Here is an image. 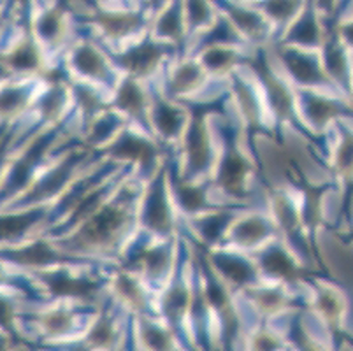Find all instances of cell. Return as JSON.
Listing matches in <instances>:
<instances>
[{
    "instance_id": "obj_9",
    "label": "cell",
    "mask_w": 353,
    "mask_h": 351,
    "mask_svg": "<svg viewBox=\"0 0 353 351\" xmlns=\"http://www.w3.org/2000/svg\"><path fill=\"white\" fill-rule=\"evenodd\" d=\"M85 159V151H74V153L67 154L65 159L59 163V166L51 169L50 172L41 179L32 193H28V197L25 202H43L48 199L54 197L60 190L65 188L69 181L72 179L74 170L78 169L81 160Z\"/></svg>"
},
{
    "instance_id": "obj_17",
    "label": "cell",
    "mask_w": 353,
    "mask_h": 351,
    "mask_svg": "<svg viewBox=\"0 0 353 351\" xmlns=\"http://www.w3.org/2000/svg\"><path fill=\"white\" fill-rule=\"evenodd\" d=\"M272 234L271 221L260 214H250L243 220L234 221L229 230V236L234 244L241 248L260 246L264 241L269 239Z\"/></svg>"
},
{
    "instance_id": "obj_4",
    "label": "cell",
    "mask_w": 353,
    "mask_h": 351,
    "mask_svg": "<svg viewBox=\"0 0 353 351\" xmlns=\"http://www.w3.org/2000/svg\"><path fill=\"white\" fill-rule=\"evenodd\" d=\"M225 154L221 159L216 170V183L221 190L232 197H245L246 183H248L252 163L237 148V134L234 130L227 132Z\"/></svg>"
},
{
    "instance_id": "obj_41",
    "label": "cell",
    "mask_w": 353,
    "mask_h": 351,
    "mask_svg": "<svg viewBox=\"0 0 353 351\" xmlns=\"http://www.w3.org/2000/svg\"><path fill=\"white\" fill-rule=\"evenodd\" d=\"M74 99L78 102L83 116L86 120H95L99 114H102V99L95 90L86 85H74Z\"/></svg>"
},
{
    "instance_id": "obj_21",
    "label": "cell",
    "mask_w": 353,
    "mask_h": 351,
    "mask_svg": "<svg viewBox=\"0 0 353 351\" xmlns=\"http://www.w3.org/2000/svg\"><path fill=\"white\" fill-rule=\"evenodd\" d=\"M204 81H206V70L202 69L201 62L185 60L169 74V93L174 97L190 95L197 92Z\"/></svg>"
},
{
    "instance_id": "obj_20",
    "label": "cell",
    "mask_w": 353,
    "mask_h": 351,
    "mask_svg": "<svg viewBox=\"0 0 353 351\" xmlns=\"http://www.w3.org/2000/svg\"><path fill=\"white\" fill-rule=\"evenodd\" d=\"M94 21L109 39H123L143 27V16L132 11H99Z\"/></svg>"
},
{
    "instance_id": "obj_15",
    "label": "cell",
    "mask_w": 353,
    "mask_h": 351,
    "mask_svg": "<svg viewBox=\"0 0 353 351\" xmlns=\"http://www.w3.org/2000/svg\"><path fill=\"white\" fill-rule=\"evenodd\" d=\"M72 69L85 79H95V81H108L111 76V67L102 51L94 44H81L72 51L70 58Z\"/></svg>"
},
{
    "instance_id": "obj_40",
    "label": "cell",
    "mask_w": 353,
    "mask_h": 351,
    "mask_svg": "<svg viewBox=\"0 0 353 351\" xmlns=\"http://www.w3.org/2000/svg\"><path fill=\"white\" fill-rule=\"evenodd\" d=\"M67 104V90L63 85H54L48 90L43 95L39 102L41 114H43L44 120L54 121L57 118H60L62 111L65 109Z\"/></svg>"
},
{
    "instance_id": "obj_54",
    "label": "cell",
    "mask_w": 353,
    "mask_h": 351,
    "mask_svg": "<svg viewBox=\"0 0 353 351\" xmlns=\"http://www.w3.org/2000/svg\"><path fill=\"white\" fill-rule=\"evenodd\" d=\"M4 348H6V341L0 337V351H4Z\"/></svg>"
},
{
    "instance_id": "obj_39",
    "label": "cell",
    "mask_w": 353,
    "mask_h": 351,
    "mask_svg": "<svg viewBox=\"0 0 353 351\" xmlns=\"http://www.w3.org/2000/svg\"><path fill=\"white\" fill-rule=\"evenodd\" d=\"M11 69L16 70H35L41 66V54L37 46L32 41H23L12 50V53L6 58Z\"/></svg>"
},
{
    "instance_id": "obj_26",
    "label": "cell",
    "mask_w": 353,
    "mask_h": 351,
    "mask_svg": "<svg viewBox=\"0 0 353 351\" xmlns=\"http://www.w3.org/2000/svg\"><path fill=\"white\" fill-rule=\"evenodd\" d=\"M239 62L241 54L234 46H210L201 51V66L206 74H230Z\"/></svg>"
},
{
    "instance_id": "obj_35",
    "label": "cell",
    "mask_w": 353,
    "mask_h": 351,
    "mask_svg": "<svg viewBox=\"0 0 353 351\" xmlns=\"http://www.w3.org/2000/svg\"><path fill=\"white\" fill-rule=\"evenodd\" d=\"M272 211H274L276 221L280 223V227L287 232L290 237L299 236V217H297V209L295 205L292 204L290 199L283 193H276L274 197H272Z\"/></svg>"
},
{
    "instance_id": "obj_52",
    "label": "cell",
    "mask_w": 353,
    "mask_h": 351,
    "mask_svg": "<svg viewBox=\"0 0 353 351\" xmlns=\"http://www.w3.org/2000/svg\"><path fill=\"white\" fill-rule=\"evenodd\" d=\"M341 37L345 39V41L350 44V46H353V21H352V23L343 25Z\"/></svg>"
},
{
    "instance_id": "obj_22",
    "label": "cell",
    "mask_w": 353,
    "mask_h": 351,
    "mask_svg": "<svg viewBox=\"0 0 353 351\" xmlns=\"http://www.w3.org/2000/svg\"><path fill=\"white\" fill-rule=\"evenodd\" d=\"M192 301H194V294L190 292L185 279L178 276L162 297L163 314H165L167 320L171 321L172 325L178 327L183 318H185V314L190 311Z\"/></svg>"
},
{
    "instance_id": "obj_16",
    "label": "cell",
    "mask_w": 353,
    "mask_h": 351,
    "mask_svg": "<svg viewBox=\"0 0 353 351\" xmlns=\"http://www.w3.org/2000/svg\"><path fill=\"white\" fill-rule=\"evenodd\" d=\"M114 108L125 114L132 116L136 120L148 123V109H150V101L141 86L139 79L134 77H125L117 90L114 97Z\"/></svg>"
},
{
    "instance_id": "obj_44",
    "label": "cell",
    "mask_w": 353,
    "mask_h": 351,
    "mask_svg": "<svg viewBox=\"0 0 353 351\" xmlns=\"http://www.w3.org/2000/svg\"><path fill=\"white\" fill-rule=\"evenodd\" d=\"M141 337L144 346L150 351H171V336L159 325L152 321H143L141 325Z\"/></svg>"
},
{
    "instance_id": "obj_3",
    "label": "cell",
    "mask_w": 353,
    "mask_h": 351,
    "mask_svg": "<svg viewBox=\"0 0 353 351\" xmlns=\"http://www.w3.org/2000/svg\"><path fill=\"white\" fill-rule=\"evenodd\" d=\"M141 223L148 232L169 236L174 227L169 186H167V169L160 167L153 181L148 186L141 208Z\"/></svg>"
},
{
    "instance_id": "obj_7",
    "label": "cell",
    "mask_w": 353,
    "mask_h": 351,
    "mask_svg": "<svg viewBox=\"0 0 353 351\" xmlns=\"http://www.w3.org/2000/svg\"><path fill=\"white\" fill-rule=\"evenodd\" d=\"M111 159L139 163L144 170H152L157 162V146L132 130H121L108 148Z\"/></svg>"
},
{
    "instance_id": "obj_6",
    "label": "cell",
    "mask_w": 353,
    "mask_h": 351,
    "mask_svg": "<svg viewBox=\"0 0 353 351\" xmlns=\"http://www.w3.org/2000/svg\"><path fill=\"white\" fill-rule=\"evenodd\" d=\"M163 57H165V48L155 43L152 37H146L143 43L128 48L123 53L114 54L113 58L121 69L127 70L128 77L144 79L155 72L157 67L162 63Z\"/></svg>"
},
{
    "instance_id": "obj_49",
    "label": "cell",
    "mask_w": 353,
    "mask_h": 351,
    "mask_svg": "<svg viewBox=\"0 0 353 351\" xmlns=\"http://www.w3.org/2000/svg\"><path fill=\"white\" fill-rule=\"evenodd\" d=\"M265 14L276 23L292 25L301 12V4L297 2H268L264 4Z\"/></svg>"
},
{
    "instance_id": "obj_25",
    "label": "cell",
    "mask_w": 353,
    "mask_h": 351,
    "mask_svg": "<svg viewBox=\"0 0 353 351\" xmlns=\"http://www.w3.org/2000/svg\"><path fill=\"white\" fill-rule=\"evenodd\" d=\"M185 30H187V21H185L183 4L174 2L160 12L155 23V32L159 37L169 39L176 46H181V43L185 41Z\"/></svg>"
},
{
    "instance_id": "obj_11",
    "label": "cell",
    "mask_w": 353,
    "mask_h": 351,
    "mask_svg": "<svg viewBox=\"0 0 353 351\" xmlns=\"http://www.w3.org/2000/svg\"><path fill=\"white\" fill-rule=\"evenodd\" d=\"M280 58L283 66L287 67L288 74L294 77L295 81L301 83V85H322V83L327 81L325 70H323L322 63L313 54L307 53L306 50H299V48H281Z\"/></svg>"
},
{
    "instance_id": "obj_27",
    "label": "cell",
    "mask_w": 353,
    "mask_h": 351,
    "mask_svg": "<svg viewBox=\"0 0 353 351\" xmlns=\"http://www.w3.org/2000/svg\"><path fill=\"white\" fill-rule=\"evenodd\" d=\"M121 130L123 128H121L120 118L113 114V112L104 111L95 120L90 121L88 132H86V144L94 148L104 146V144L109 146Z\"/></svg>"
},
{
    "instance_id": "obj_18",
    "label": "cell",
    "mask_w": 353,
    "mask_h": 351,
    "mask_svg": "<svg viewBox=\"0 0 353 351\" xmlns=\"http://www.w3.org/2000/svg\"><path fill=\"white\" fill-rule=\"evenodd\" d=\"M259 263L260 269L271 278L283 279V281H297L301 276V269L294 257L280 244H272V246L265 248L260 255Z\"/></svg>"
},
{
    "instance_id": "obj_30",
    "label": "cell",
    "mask_w": 353,
    "mask_h": 351,
    "mask_svg": "<svg viewBox=\"0 0 353 351\" xmlns=\"http://www.w3.org/2000/svg\"><path fill=\"white\" fill-rule=\"evenodd\" d=\"M246 295L260 313L264 314L280 313L290 302L283 290L269 288V286H252V288L246 290Z\"/></svg>"
},
{
    "instance_id": "obj_51",
    "label": "cell",
    "mask_w": 353,
    "mask_h": 351,
    "mask_svg": "<svg viewBox=\"0 0 353 351\" xmlns=\"http://www.w3.org/2000/svg\"><path fill=\"white\" fill-rule=\"evenodd\" d=\"M0 327L8 328V330L12 328V308L2 297H0Z\"/></svg>"
},
{
    "instance_id": "obj_33",
    "label": "cell",
    "mask_w": 353,
    "mask_h": 351,
    "mask_svg": "<svg viewBox=\"0 0 353 351\" xmlns=\"http://www.w3.org/2000/svg\"><path fill=\"white\" fill-rule=\"evenodd\" d=\"M114 292L118 299L130 305L134 311H141L146 305V294H144L143 285L132 272L125 270L114 278Z\"/></svg>"
},
{
    "instance_id": "obj_47",
    "label": "cell",
    "mask_w": 353,
    "mask_h": 351,
    "mask_svg": "<svg viewBox=\"0 0 353 351\" xmlns=\"http://www.w3.org/2000/svg\"><path fill=\"white\" fill-rule=\"evenodd\" d=\"M114 325L109 314H101L88 334V344L94 348H108L113 343Z\"/></svg>"
},
{
    "instance_id": "obj_19",
    "label": "cell",
    "mask_w": 353,
    "mask_h": 351,
    "mask_svg": "<svg viewBox=\"0 0 353 351\" xmlns=\"http://www.w3.org/2000/svg\"><path fill=\"white\" fill-rule=\"evenodd\" d=\"M227 9V18L230 19V23L236 27L245 39H250L253 43H262L269 35V23L265 18L259 14L256 11L243 6H232L225 4Z\"/></svg>"
},
{
    "instance_id": "obj_8",
    "label": "cell",
    "mask_w": 353,
    "mask_h": 351,
    "mask_svg": "<svg viewBox=\"0 0 353 351\" xmlns=\"http://www.w3.org/2000/svg\"><path fill=\"white\" fill-rule=\"evenodd\" d=\"M44 285L54 297L74 299V301H94L101 292V283L86 276H74L67 270L44 272Z\"/></svg>"
},
{
    "instance_id": "obj_46",
    "label": "cell",
    "mask_w": 353,
    "mask_h": 351,
    "mask_svg": "<svg viewBox=\"0 0 353 351\" xmlns=\"http://www.w3.org/2000/svg\"><path fill=\"white\" fill-rule=\"evenodd\" d=\"M28 92L23 88H8L0 92V116H14L23 111Z\"/></svg>"
},
{
    "instance_id": "obj_31",
    "label": "cell",
    "mask_w": 353,
    "mask_h": 351,
    "mask_svg": "<svg viewBox=\"0 0 353 351\" xmlns=\"http://www.w3.org/2000/svg\"><path fill=\"white\" fill-rule=\"evenodd\" d=\"M304 111L314 128H323L341 112V108L325 97L316 95V93H306L304 95Z\"/></svg>"
},
{
    "instance_id": "obj_24",
    "label": "cell",
    "mask_w": 353,
    "mask_h": 351,
    "mask_svg": "<svg viewBox=\"0 0 353 351\" xmlns=\"http://www.w3.org/2000/svg\"><path fill=\"white\" fill-rule=\"evenodd\" d=\"M8 257L14 263L23 267H48L67 260V257H63L59 250H54L46 241H35L30 246L11 251Z\"/></svg>"
},
{
    "instance_id": "obj_45",
    "label": "cell",
    "mask_w": 353,
    "mask_h": 351,
    "mask_svg": "<svg viewBox=\"0 0 353 351\" xmlns=\"http://www.w3.org/2000/svg\"><path fill=\"white\" fill-rule=\"evenodd\" d=\"M334 167L341 178H353V134H350V132L343 135L341 143L336 150Z\"/></svg>"
},
{
    "instance_id": "obj_55",
    "label": "cell",
    "mask_w": 353,
    "mask_h": 351,
    "mask_svg": "<svg viewBox=\"0 0 353 351\" xmlns=\"http://www.w3.org/2000/svg\"><path fill=\"white\" fill-rule=\"evenodd\" d=\"M0 276H2V269H0Z\"/></svg>"
},
{
    "instance_id": "obj_53",
    "label": "cell",
    "mask_w": 353,
    "mask_h": 351,
    "mask_svg": "<svg viewBox=\"0 0 353 351\" xmlns=\"http://www.w3.org/2000/svg\"><path fill=\"white\" fill-rule=\"evenodd\" d=\"M6 146H8V139H4L2 143H0V162H2V157H4Z\"/></svg>"
},
{
    "instance_id": "obj_10",
    "label": "cell",
    "mask_w": 353,
    "mask_h": 351,
    "mask_svg": "<svg viewBox=\"0 0 353 351\" xmlns=\"http://www.w3.org/2000/svg\"><path fill=\"white\" fill-rule=\"evenodd\" d=\"M208 260L225 285L229 283L236 288L248 290L255 283L256 267L245 257L234 253H213Z\"/></svg>"
},
{
    "instance_id": "obj_34",
    "label": "cell",
    "mask_w": 353,
    "mask_h": 351,
    "mask_svg": "<svg viewBox=\"0 0 353 351\" xmlns=\"http://www.w3.org/2000/svg\"><path fill=\"white\" fill-rule=\"evenodd\" d=\"M234 93L237 97V104H239L241 112L245 116L246 123L250 125V128H259L260 125V108L259 101H256L255 92L252 90V86L241 79V77H234Z\"/></svg>"
},
{
    "instance_id": "obj_48",
    "label": "cell",
    "mask_w": 353,
    "mask_h": 351,
    "mask_svg": "<svg viewBox=\"0 0 353 351\" xmlns=\"http://www.w3.org/2000/svg\"><path fill=\"white\" fill-rule=\"evenodd\" d=\"M74 314L65 311V309H54L51 313L44 314L41 318V323L46 328V332L51 336H62V334L69 332L70 327H72Z\"/></svg>"
},
{
    "instance_id": "obj_23",
    "label": "cell",
    "mask_w": 353,
    "mask_h": 351,
    "mask_svg": "<svg viewBox=\"0 0 353 351\" xmlns=\"http://www.w3.org/2000/svg\"><path fill=\"white\" fill-rule=\"evenodd\" d=\"M287 41L301 48H314L322 44V28L313 9L306 8L295 18L287 30Z\"/></svg>"
},
{
    "instance_id": "obj_42",
    "label": "cell",
    "mask_w": 353,
    "mask_h": 351,
    "mask_svg": "<svg viewBox=\"0 0 353 351\" xmlns=\"http://www.w3.org/2000/svg\"><path fill=\"white\" fill-rule=\"evenodd\" d=\"M314 304H316V309H319V313L325 318L327 321L334 323V321H338L339 317L343 313V301L334 290L329 288H322L314 299Z\"/></svg>"
},
{
    "instance_id": "obj_50",
    "label": "cell",
    "mask_w": 353,
    "mask_h": 351,
    "mask_svg": "<svg viewBox=\"0 0 353 351\" xmlns=\"http://www.w3.org/2000/svg\"><path fill=\"white\" fill-rule=\"evenodd\" d=\"M280 350V341L276 339L271 332H262L253 341V351H278Z\"/></svg>"
},
{
    "instance_id": "obj_13",
    "label": "cell",
    "mask_w": 353,
    "mask_h": 351,
    "mask_svg": "<svg viewBox=\"0 0 353 351\" xmlns=\"http://www.w3.org/2000/svg\"><path fill=\"white\" fill-rule=\"evenodd\" d=\"M53 139L54 132H48V134L39 135V137L30 144V148L25 151L23 157H21V159L14 163V167H12L11 176H9L8 183H6V193L16 192V190H21L28 185V179H30L35 166L41 162V159H43L44 153L48 151V148L53 143Z\"/></svg>"
},
{
    "instance_id": "obj_36",
    "label": "cell",
    "mask_w": 353,
    "mask_h": 351,
    "mask_svg": "<svg viewBox=\"0 0 353 351\" xmlns=\"http://www.w3.org/2000/svg\"><path fill=\"white\" fill-rule=\"evenodd\" d=\"M323 70L330 79L336 81H346V74H348V62H346V54L343 48L336 39H330L325 43V51H323Z\"/></svg>"
},
{
    "instance_id": "obj_14",
    "label": "cell",
    "mask_w": 353,
    "mask_h": 351,
    "mask_svg": "<svg viewBox=\"0 0 353 351\" xmlns=\"http://www.w3.org/2000/svg\"><path fill=\"white\" fill-rule=\"evenodd\" d=\"M152 123L160 137L167 141H174L185 134L188 120L183 109L171 104L165 99H159L152 108Z\"/></svg>"
},
{
    "instance_id": "obj_38",
    "label": "cell",
    "mask_w": 353,
    "mask_h": 351,
    "mask_svg": "<svg viewBox=\"0 0 353 351\" xmlns=\"http://www.w3.org/2000/svg\"><path fill=\"white\" fill-rule=\"evenodd\" d=\"M241 34L236 30L229 18H220L214 19V23L211 25L210 34L202 41V50L210 46H232V44L239 43Z\"/></svg>"
},
{
    "instance_id": "obj_37",
    "label": "cell",
    "mask_w": 353,
    "mask_h": 351,
    "mask_svg": "<svg viewBox=\"0 0 353 351\" xmlns=\"http://www.w3.org/2000/svg\"><path fill=\"white\" fill-rule=\"evenodd\" d=\"M37 34L48 44L59 43L65 32V19H63V11L60 8L50 9L37 19Z\"/></svg>"
},
{
    "instance_id": "obj_28",
    "label": "cell",
    "mask_w": 353,
    "mask_h": 351,
    "mask_svg": "<svg viewBox=\"0 0 353 351\" xmlns=\"http://www.w3.org/2000/svg\"><path fill=\"white\" fill-rule=\"evenodd\" d=\"M234 214L230 211H218L210 214V217H202L195 220V228H197L199 236L210 246H214L220 243V239L225 234H229L230 227L234 223Z\"/></svg>"
},
{
    "instance_id": "obj_12",
    "label": "cell",
    "mask_w": 353,
    "mask_h": 351,
    "mask_svg": "<svg viewBox=\"0 0 353 351\" xmlns=\"http://www.w3.org/2000/svg\"><path fill=\"white\" fill-rule=\"evenodd\" d=\"M172 265V246L171 244H150L141 246L134 251L132 259L128 260L127 267L143 272L148 279L159 281L169 272Z\"/></svg>"
},
{
    "instance_id": "obj_1",
    "label": "cell",
    "mask_w": 353,
    "mask_h": 351,
    "mask_svg": "<svg viewBox=\"0 0 353 351\" xmlns=\"http://www.w3.org/2000/svg\"><path fill=\"white\" fill-rule=\"evenodd\" d=\"M130 212L121 202H105L95 214L79 225L78 232L67 244L81 251L105 250L118 243L127 228Z\"/></svg>"
},
{
    "instance_id": "obj_29",
    "label": "cell",
    "mask_w": 353,
    "mask_h": 351,
    "mask_svg": "<svg viewBox=\"0 0 353 351\" xmlns=\"http://www.w3.org/2000/svg\"><path fill=\"white\" fill-rule=\"evenodd\" d=\"M172 188H174L176 201L187 211L188 214H197V212L206 211L208 205V190L204 186L194 185L192 181H183V179H172Z\"/></svg>"
},
{
    "instance_id": "obj_5",
    "label": "cell",
    "mask_w": 353,
    "mask_h": 351,
    "mask_svg": "<svg viewBox=\"0 0 353 351\" xmlns=\"http://www.w3.org/2000/svg\"><path fill=\"white\" fill-rule=\"evenodd\" d=\"M252 67L253 70H255L256 76H259L262 86H264L269 106H271V111L274 112L276 120L278 121L294 120V116H295L294 95H292L290 90L285 86V83L281 81L280 77L272 72V69L269 67L264 54L262 53L256 54V57L252 60Z\"/></svg>"
},
{
    "instance_id": "obj_32",
    "label": "cell",
    "mask_w": 353,
    "mask_h": 351,
    "mask_svg": "<svg viewBox=\"0 0 353 351\" xmlns=\"http://www.w3.org/2000/svg\"><path fill=\"white\" fill-rule=\"evenodd\" d=\"M46 217V209L35 208L28 212L12 214V217H0V239H16L28 230L32 225Z\"/></svg>"
},
{
    "instance_id": "obj_43",
    "label": "cell",
    "mask_w": 353,
    "mask_h": 351,
    "mask_svg": "<svg viewBox=\"0 0 353 351\" xmlns=\"http://www.w3.org/2000/svg\"><path fill=\"white\" fill-rule=\"evenodd\" d=\"M185 8V21L187 27L192 30H197L202 27H211L213 21V8L208 2H187L183 4Z\"/></svg>"
},
{
    "instance_id": "obj_2",
    "label": "cell",
    "mask_w": 353,
    "mask_h": 351,
    "mask_svg": "<svg viewBox=\"0 0 353 351\" xmlns=\"http://www.w3.org/2000/svg\"><path fill=\"white\" fill-rule=\"evenodd\" d=\"M220 109L221 101H214L211 104H197L192 108L187 130L183 134L185 162H187V174L190 178L210 170L213 148H211V135L208 128V116Z\"/></svg>"
}]
</instances>
